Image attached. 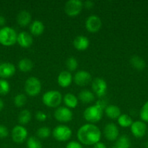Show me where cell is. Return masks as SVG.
Here are the masks:
<instances>
[{
	"label": "cell",
	"instance_id": "d4e9b609",
	"mask_svg": "<svg viewBox=\"0 0 148 148\" xmlns=\"http://www.w3.org/2000/svg\"><path fill=\"white\" fill-rule=\"evenodd\" d=\"M34 64L30 59L28 58H24L20 60L18 62V68L21 72H28L32 70L33 68Z\"/></svg>",
	"mask_w": 148,
	"mask_h": 148
},
{
	"label": "cell",
	"instance_id": "1f68e13d",
	"mask_svg": "<svg viewBox=\"0 0 148 148\" xmlns=\"http://www.w3.org/2000/svg\"><path fill=\"white\" fill-rule=\"evenodd\" d=\"M28 148H42L41 142L38 138L35 137H30L27 140Z\"/></svg>",
	"mask_w": 148,
	"mask_h": 148
},
{
	"label": "cell",
	"instance_id": "30bf717a",
	"mask_svg": "<svg viewBox=\"0 0 148 148\" xmlns=\"http://www.w3.org/2000/svg\"><path fill=\"white\" fill-rule=\"evenodd\" d=\"M28 130L22 125H17L12 130V138L15 143H23L28 137Z\"/></svg>",
	"mask_w": 148,
	"mask_h": 148
},
{
	"label": "cell",
	"instance_id": "8992f818",
	"mask_svg": "<svg viewBox=\"0 0 148 148\" xmlns=\"http://www.w3.org/2000/svg\"><path fill=\"white\" fill-rule=\"evenodd\" d=\"M52 134L57 141L65 142L70 140L72 136V130L68 126L59 125L54 129Z\"/></svg>",
	"mask_w": 148,
	"mask_h": 148
},
{
	"label": "cell",
	"instance_id": "3957f363",
	"mask_svg": "<svg viewBox=\"0 0 148 148\" xmlns=\"http://www.w3.org/2000/svg\"><path fill=\"white\" fill-rule=\"evenodd\" d=\"M103 110L104 109L97 103L90 106L84 111V118L90 124L99 122L102 118Z\"/></svg>",
	"mask_w": 148,
	"mask_h": 148
},
{
	"label": "cell",
	"instance_id": "4316f807",
	"mask_svg": "<svg viewBox=\"0 0 148 148\" xmlns=\"http://www.w3.org/2000/svg\"><path fill=\"white\" fill-rule=\"evenodd\" d=\"M133 120L131 117L128 114H121L118 119V123L122 127H130L133 124Z\"/></svg>",
	"mask_w": 148,
	"mask_h": 148
},
{
	"label": "cell",
	"instance_id": "44dd1931",
	"mask_svg": "<svg viewBox=\"0 0 148 148\" xmlns=\"http://www.w3.org/2000/svg\"><path fill=\"white\" fill-rule=\"evenodd\" d=\"M104 112L107 116L111 119H118V117L121 115V111L120 108L115 105H110L106 107Z\"/></svg>",
	"mask_w": 148,
	"mask_h": 148
},
{
	"label": "cell",
	"instance_id": "d6986e66",
	"mask_svg": "<svg viewBox=\"0 0 148 148\" xmlns=\"http://www.w3.org/2000/svg\"><path fill=\"white\" fill-rule=\"evenodd\" d=\"M31 21V14L27 10H22L17 16V22L21 27L28 25Z\"/></svg>",
	"mask_w": 148,
	"mask_h": 148
},
{
	"label": "cell",
	"instance_id": "cb8c5ba5",
	"mask_svg": "<svg viewBox=\"0 0 148 148\" xmlns=\"http://www.w3.org/2000/svg\"><path fill=\"white\" fill-rule=\"evenodd\" d=\"M78 99L84 103H90L94 100V94L89 90H83L78 95Z\"/></svg>",
	"mask_w": 148,
	"mask_h": 148
},
{
	"label": "cell",
	"instance_id": "ab89813d",
	"mask_svg": "<svg viewBox=\"0 0 148 148\" xmlns=\"http://www.w3.org/2000/svg\"><path fill=\"white\" fill-rule=\"evenodd\" d=\"M6 23V19L4 16L0 15V27H2Z\"/></svg>",
	"mask_w": 148,
	"mask_h": 148
},
{
	"label": "cell",
	"instance_id": "52a82bcc",
	"mask_svg": "<svg viewBox=\"0 0 148 148\" xmlns=\"http://www.w3.org/2000/svg\"><path fill=\"white\" fill-rule=\"evenodd\" d=\"M83 6L80 0H69L65 4V12L70 17H75L81 13Z\"/></svg>",
	"mask_w": 148,
	"mask_h": 148
},
{
	"label": "cell",
	"instance_id": "d590c367",
	"mask_svg": "<svg viewBox=\"0 0 148 148\" xmlns=\"http://www.w3.org/2000/svg\"><path fill=\"white\" fill-rule=\"evenodd\" d=\"M36 118L39 121H44L47 119V115L43 111H38L36 114Z\"/></svg>",
	"mask_w": 148,
	"mask_h": 148
},
{
	"label": "cell",
	"instance_id": "603a6c76",
	"mask_svg": "<svg viewBox=\"0 0 148 148\" xmlns=\"http://www.w3.org/2000/svg\"><path fill=\"white\" fill-rule=\"evenodd\" d=\"M130 63L134 69L139 71L143 70L145 68V66H146V63H145V60L142 57L136 56V55L131 57Z\"/></svg>",
	"mask_w": 148,
	"mask_h": 148
},
{
	"label": "cell",
	"instance_id": "f35d334b",
	"mask_svg": "<svg viewBox=\"0 0 148 148\" xmlns=\"http://www.w3.org/2000/svg\"><path fill=\"white\" fill-rule=\"evenodd\" d=\"M93 148H107L105 145L103 143H101V142H99L97 144H95L94 145V147Z\"/></svg>",
	"mask_w": 148,
	"mask_h": 148
},
{
	"label": "cell",
	"instance_id": "b9f144b4",
	"mask_svg": "<svg viewBox=\"0 0 148 148\" xmlns=\"http://www.w3.org/2000/svg\"><path fill=\"white\" fill-rule=\"evenodd\" d=\"M146 147L148 148V143H146Z\"/></svg>",
	"mask_w": 148,
	"mask_h": 148
},
{
	"label": "cell",
	"instance_id": "2e32d148",
	"mask_svg": "<svg viewBox=\"0 0 148 148\" xmlns=\"http://www.w3.org/2000/svg\"><path fill=\"white\" fill-rule=\"evenodd\" d=\"M17 43H18L19 46H21L22 48L27 49L31 46L33 43V37L30 34L26 31L20 32L19 34H17Z\"/></svg>",
	"mask_w": 148,
	"mask_h": 148
},
{
	"label": "cell",
	"instance_id": "484cf974",
	"mask_svg": "<svg viewBox=\"0 0 148 148\" xmlns=\"http://www.w3.org/2000/svg\"><path fill=\"white\" fill-rule=\"evenodd\" d=\"M115 146L117 148H130V139L129 138L128 136L121 135L120 137H118V138L117 139Z\"/></svg>",
	"mask_w": 148,
	"mask_h": 148
},
{
	"label": "cell",
	"instance_id": "836d02e7",
	"mask_svg": "<svg viewBox=\"0 0 148 148\" xmlns=\"http://www.w3.org/2000/svg\"><path fill=\"white\" fill-rule=\"evenodd\" d=\"M139 116H140V118L142 121L148 122V101H147L144 104L143 106L142 107L140 113H139Z\"/></svg>",
	"mask_w": 148,
	"mask_h": 148
},
{
	"label": "cell",
	"instance_id": "4fadbf2b",
	"mask_svg": "<svg viewBox=\"0 0 148 148\" xmlns=\"http://www.w3.org/2000/svg\"><path fill=\"white\" fill-rule=\"evenodd\" d=\"M130 128L133 135L136 138H142L147 132V125L142 121H133Z\"/></svg>",
	"mask_w": 148,
	"mask_h": 148
},
{
	"label": "cell",
	"instance_id": "9c48e42d",
	"mask_svg": "<svg viewBox=\"0 0 148 148\" xmlns=\"http://www.w3.org/2000/svg\"><path fill=\"white\" fill-rule=\"evenodd\" d=\"M93 92L98 97L101 98L106 94L107 90V85L105 80L102 78H95L91 83Z\"/></svg>",
	"mask_w": 148,
	"mask_h": 148
},
{
	"label": "cell",
	"instance_id": "f546056e",
	"mask_svg": "<svg viewBox=\"0 0 148 148\" xmlns=\"http://www.w3.org/2000/svg\"><path fill=\"white\" fill-rule=\"evenodd\" d=\"M27 102V97L24 94H18L14 98V104L17 107H23Z\"/></svg>",
	"mask_w": 148,
	"mask_h": 148
},
{
	"label": "cell",
	"instance_id": "f1b7e54d",
	"mask_svg": "<svg viewBox=\"0 0 148 148\" xmlns=\"http://www.w3.org/2000/svg\"><path fill=\"white\" fill-rule=\"evenodd\" d=\"M51 130L47 127H41L36 131V135L40 139H46L50 136Z\"/></svg>",
	"mask_w": 148,
	"mask_h": 148
},
{
	"label": "cell",
	"instance_id": "7c38bea8",
	"mask_svg": "<svg viewBox=\"0 0 148 148\" xmlns=\"http://www.w3.org/2000/svg\"><path fill=\"white\" fill-rule=\"evenodd\" d=\"M74 82L77 85L84 87L89 84L91 82V75L89 72L86 71L81 70L78 71L74 75Z\"/></svg>",
	"mask_w": 148,
	"mask_h": 148
},
{
	"label": "cell",
	"instance_id": "74e56055",
	"mask_svg": "<svg viewBox=\"0 0 148 148\" xmlns=\"http://www.w3.org/2000/svg\"><path fill=\"white\" fill-rule=\"evenodd\" d=\"M84 5H85V7H86V8L91 9L94 7V2L88 0V1H86L85 2H84Z\"/></svg>",
	"mask_w": 148,
	"mask_h": 148
},
{
	"label": "cell",
	"instance_id": "e575fe53",
	"mask_svg": "<svg viewBox=\"0 0 148 148\" xmlns=\"http://www.w3.org/2000/svg\"><path fill=\"white\" fill-rule=\"evenodd\" d=\"M9 131L4 125H0V138H5L8 136Z\"/></svg>",
	"mask_w": 148,
	"mask_h": 148
},
{
	"label": "cell",
	"instance_id": "60d3db41",
	"mask_svg": "<svg viewBox=\"0 0 148 148\" xmlns=\"http://www.w3.org/2000/svg\"><path fill=\"white\" fill-rule=\"evenodd\" d=\"M4 101L0 98V111H2V109L4 108Z\"/></svg>",
	"mask_w": 148,
	"mask_h": 148
},
{
	"label": "cell",
	"instance_id": "5bb4252c",
	"mask_svg": "<svg viewBox=\"0 0 148 148\" xmlns=\"http://www.w3.org/2000/svg\"><path fill=\"white\" fill-rule=\"evenodd\" d=\"M16 68L13 64L10 62L0 63V77L1 79H7L12 77L15 74Z\"/></svg>",
	"mask_w": 148,
	"mask_h": 148
},
{
	"label": "cell",
	"instance_id": "7402d4cb",
	"mask_svg": "<svg viewBox=\"0 0 148 148\" xmlns=\"http://www.w3.org/2000/svg\"><path fill=\"white\" fill-rule=\"evenodd\" d=\"M64 103L67 108H75L78 106V98L72 93H67L63 98Z\"/></svg>",
	"mask_w": 148,
	"mask_h": 148
},
{
	"label": "cell",
	"instance_id": "6da1fadb",
	"mask_svg": "<svg viewBox=\"0 0 148 148\" xmlns=\"http://www.w3.org/2000/svg\"><path fill=\"white\" fill-rule=\"evenodd\" d=\"M102 133L98 127L94 124H86L77 132V138L80 143L85 145H94L100 141Z\"/></svg>",
	"mask_w": 148,
	"mask_h": 148
},
{
	"label": "cell",
	"instance_id": "ee69618b",
	"mask_svg": "<svg viewBox=\"0 0 148 148\" xmlns=\"http://www.w3.org/2000/svg\"><path fill=\"white\" fill-rule=\"evenodd\" d=\"M147 132H148V130H147Z\"/></svg>",
	"mask_w": 148,
	"mask_h": 148
},
{
	"label": "cell",
	"instance_id": "4dcf8cb0",
	"mask_svg": "<svg viewBox=\"0 0 148 148\" xmlns=\"http://www.w3.org/2000/svg\"><path fill=\"white\" fill-rule=\"evenodd\" d=\"M10 90V85L6 79H0V95H5Z\"/></svg>",
	"mask_w": 148,
	"mask_h": 148
},
{
	"label": "cell",
	"instance_id": "83f0119b",
	"mask_svg": "<svg viewBox=\"0 0 148 148\" xmlns=\"http://www.w3.org/2000/svg\"><path fill=\"white\" fill-rule=\"evenodd\" d=\"M31 119V114L28 110H23L20 111L18 116V121L21 125H26L28 124Z\"/></svg>",
	"mask_w": 148,
	"mask_h": 148
},
{
	"label": "cell",
	"instance_id": "7bdbcfd3",
	"mask_svg": "<svg viewBox=\"0 0 148 148\" xmlns=\"http://www.w3.org/2000/svg\"><path fill=\"white\" fill-rule=\"evenodd\" d=\"M111 148H117V147H116L115 146H114V147H111Z\"/></svg>",
	"mask_w": 148,
	"mask_h": 148
},
{
	"label": "cell",
	"instance_id": "7a4b0ae2",
	"mask_svg": "<svg viewBox=\"0 0 148 148\" xmlns=\"http://www.w3.org/2000/svg\"><path fill=\"white\" fill-rule=\"evenodd\" d=\"M17 34L15 29L9 26L0 28V43L4 46H11L17 43Z\"/></svg>",
	"mask_w": 148,
	"mask_h": 148
},
{
	"label": "cell",
	"instance_id": "ffe728a7",
	"mask_svg": "<svg viewBox=\"0 0 148 148\" xmlns=\"http://www.w3.org/2000/svg\"><path fill=\"white\" fill-rule=\"evenodd\" d=\"M44 25L40 20H34L30 26V33L33 36H41L44 32Z\"/></svg>",
	"mask_w": 148,
	"mask_h": 148
},
{
	"label": "cell",
	"instance_id": "8d00e7d4",
	"mask_svg": "<svg viewBox=\"0 0 148 148\" xmlns=\"http://www.w3.org/2000/svg\"><path fill=\"white\" fill-rule=\"evenodd\" d=\"M65 148H83L82 145L80 143L76 141H71L67 144Z\"/></svg>",
	"mask_w": 148,
	"mask_h": 148
},
{
	"label": "cell",
	"instance_id": "e0dca14e",
	"mask_svg": "<svg viewBox=\"0 0 148 148\" xmlns=\"http://www.w3.org/2000/svg\"><path fill=\"white\" fill-rule=\"evenodd\" d=\"M73 81V76L68 71H62L57 77V82L62 88H68L71 85Z\"/></svg>",
	"mask_w": 148,
	"mask_h": 148
},
{
	"label": "cell",
	"instance_id": "8fae6325",
	"mask_svg": "<svg viewBox=\"0 0 148 148\" xmlns=\"http://www.w3.org/2000/svg\"><path fill=\"white\" fill-rule=\"evenodd\" d=\"M85 26L90 33H97L102 27L101 19L97 15H90L86 20Z\"/></svg>",
	"mask_w": 148,
	"mask_h": 148
},
{
	"label": "cell",
	"instance_id": "9a60e30c",
	"mask_svg": "<svg viewBox=\"0 0 148 148\" xmlns=\"http://www.w3.org/2000/svg\"><path fill=\"white\" fill-rule=\"evenodd\" d=\"M104 134L105 138L109 141H115L118 138L119 130L115 124L109 123L104 127Z\"/></svg>",
	"mask_w": 148,
	"mask_h": 148
},
{
	"label": "cell",
	"instance_id": "ba28073f",
	"mask_svg": "<svg viewBox=\"0 0 148 148\" xmlns=\"http://www.w3.org/2000/svg\"><path fill=\"white\" fill-rule=\"evenodd\" d=\"M73 112L70 108L65 106L58 107L54 113L55 119L61 123H68L73 119Z\"/></svg>",
	"mask_w": 148,
	"mask_h": 148
},
{
	"label": "cell",
	"instance_id": "ac0fdd59",
	"mask_svg": "<svg viewBox=\"0 0 148 148\" xmlns=\"http://www.w3.org/2000/svg\"><path fill=\"white\" fill-rule=\"evenodd\" d=\"M73 46L78 51H85L89 46V40L84 36H78L73 40Z\"/></svg>",
	"mask_w": 148,
	"mask_h": 148
},
{
	"label": "cell",
	"instance_id": "277c9868",
	"mask_svg": "<svg viewBox=\"0 0 148 148\" xmlns=\"http://www.w3.org/2000/svg\"><path fill=\"white\" fill-rule=\"evenodd\" d=\"M62 101V94L57 90H49L42 96V102L49 108H57Z\"/></svg>",
	"mask_w": 148,
	"mask_h": 148
},
{
	"label": "cell",
	"instance_id": "5b68a950",
	"mask_svg": "<svg viewBox=\"0 0 148 148\" xmlns=\"http://www.w3.org/2000/svg\"><path fill=\"white\" fill-rule=\"evenodd\" d=\"M41 90V81L35 77H30L26 79L25 82V91L30 96H36L39 95Z\"/></svg>",
	"mask_w": 148,
	"mask_h": 148
},
{
	"label": "cell",
	"instance_id": "d6a6232c",
	"mask_svg": "<svg viewBox=\"0 0 148 148\" xmlns=\"http://www.w3.org/2000/svg\"><path fill=\"white\" fill-rule=\"evenodd\" d=\"M66 67L71 72H73L78 67V62L75 57H69L66 60Z\"/></svg>",
	"mask_w": 148,
	"mask_h": 148
}]
</instances>
